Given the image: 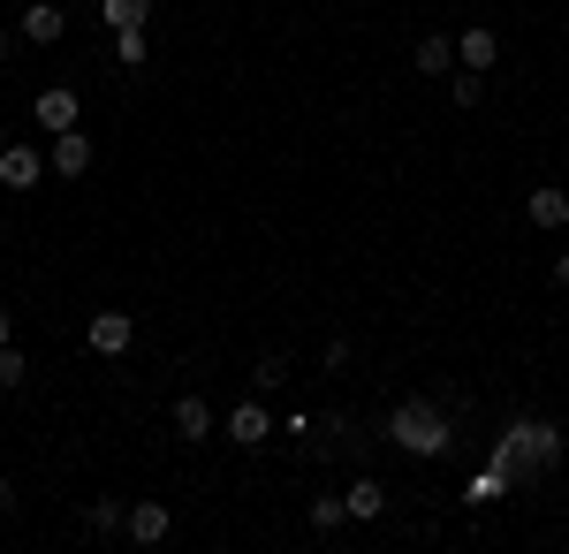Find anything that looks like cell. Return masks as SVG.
Returning <instances> with one entry per match:
<instances>
[{
  "instance_id": "6da1fadb",
  "label": "cell",
  "mask_w": 569,
  "mask_h": 554,
  "mask_svg": "<svg viewBox=\"0 0 569 554\" xmlns=\"http://www.w3.org/2000/svg\"><path fill=\"white\" fill-rule=\"evenodd\" d=\"M388 441L402 456H448V418H440L433 395H410V403H395L388 410Z\"/></svg>"
},
{
  "instance_id": "7a4b0ae2",
  "label": "cell",
  "mask_w": 569,
  "mask_h": 554,
  "mask_svg": "<svg viewBox=\"0 0 569 554\" xmlns=\"http://www.w3.org/2000/svg\"><path fill=\"white\" fill-rule=\"evenodd\" d=\"M531 433H539L531 410H517V418L501 426V441H493V471H501V478H539V464H531Z\"/></svg>"
},
{
  "instance_id": "3957f363",
  "label": "cell",
  "mask_w": 569,
  "mask_h": 554,
  "mask_svg": "<svg viewBox=\"0 0 569 554\" xmlns=\"http://www.w3.org/2000/svg\"><path fill=\"white\" fill-rule=\"evenodd\" d=\"M39 122L53 129V137H61V129H77V122H84V99H77V91H69V85L39 91Z\"/></svg>"
},
{
  "instance_id": "277c9868",
  "label": "cell",
  "mask_w": 569,
  "mask_h": 554,
  "mask_svg": "<svg viewBox=\"0 0 569 554\" xmlns=\"http://www.w3.org/2000/svg\"><path fill=\"white\" fill-rule=\"evenodd\" d=\"M525 220H531V228H569V190H562V182H539L531 206H525Z\"/></svg>"
},
{
  "instance_id": "5b68a950",
  "label": "cell",
  "mask_w": 569,
  "mask_h": 554,
  "mask_svg": "<svg viewBox=\"0 0 569 554\" xmlns=\"http://www.w3.org/2000/svg\"><path fill=\"white\" fill-rule=\"evenodd\" d=\"M46 168H53V175H84L91 168V137H84V129H61L53 152H46Z\"/></svg>"
},
{
  "instance_id": "8992f818",
  "label": "cell",
  "mask_w": 569,
  "mask_h": 554,
  "mask_svg": "<svg viewBox=\"0 0 569 554\" xmlns=\"http://www.w3.org/2000/svg\"><path fill=\"white\" fill-rule=\"evenodd\" d=\"M130 335H137V327L122 319V311H99V319L84 327V342L99 349V357H122V349H130Z\"/></svg>"
},
{
  "instance_id": "52a82bcc",
  "label": "cell",
  "mask_w": 569,
  "mask_h": 554,
  "mask_svg": "<svg viewBox=\"0 0 569 554\" xmlns=\"http://www.w3.org/2000/svg\"><path fill=\"white\" fill-rule=\"evenodd\" d=\"M122 532H130L137 547H160V540L176 532V516L160 510V502H137V510H130V524H122Z\"/></svg>"
},
{
  "instance_id": "ba28073f",
  "label": "cell",
  "mask_w": 569,
  "mask_h": 554,
  "mask_svg": "<svg viewBox=\"0 0 569 554\" xmlns=\"http://www.w3.org/2000/svg\"><path fill=\"white\" fill-rule=\"evenodd\" d=\"M266 433H273V418H266V403H236V410H228V441H243V448H259Z\"/></svg>"
},
{
  "instance_id": "9c48e42d",
  "label": "cell",
  "mask_w": 569,
  "mask_h": 554,
  "mask_svg": "<svg viewBox=\"0 0 569 554\" xmlns=\"http://www.w3.org/2000/svg\"><path fill=\"white\" fill-rule=\"evenodd\" d=\"M39 175H46L39 152H23V145H8V152H0V182H8V190H31Z\"/></svg>"
},
{
  "instance_id": "30bf717a",
  "label": "cell",
  "mask_w": 569,
  "mask_h": 554,
  "mask_svg": "<svg viewBox=\"0 0 569 554\" xmlns=\"http://www.w3.org/2000/svg\"><path fill=\"white\" fill-rule=\"evenodd\" d=\"M456 61H463V69H493V61H501V39H493V31H456Z\"/></svg>"
},
{
  "instance_id": "8fae6325",
  "label": "cell",
  "mask_w": 569,
  "mask_h": 554,
  "mask_svg": "<svg viewBox=\"0 0 569 554\" xmlns=\"http://www.w3.org/2000/svg\"><path fill=\"white\" fill-rule=\"evenodd\" d=\"M410 61H418V69H426V77H448V61H456V31H426V39H418V53H410Z\"/></svg>"
},
{
  "instance_id": "7c38bea8",
  "label": "cell",
  "mask_w": 569,
  "mask_h": 554,
  "mask_svg": "<svg viewBox=\"0 0 569 554\" xmlns=\"http://www.w3.org/2000/svg\"><path fill=\"white\" fill-rule=\"evenodd\" d=\"M176 433H182V441H206V433H213V410H206V395H176Z\"/></svg>"
},
{
  "instance_id": "4fadbf2b",
  "label": "cell",
  "mask_w": 569,
  "mask_h": 554,
  "mask_svg": "<svg viewBox=\"0 0 569 554\" xmlns=\"http://www.w3.org/2000/svg\"><path fill=\"white\" fill-rule=\"evenodd\" d=\"M23 39H31V46H53V39H61V8H53V0L23 8Z\"/></svg>"
},
{
  "instance_id": "5bb4252c",
  "label": "cell",
  "mask_w": 569,
  "mask_h": 554,
  "mask_svg": "<svg viewBox=\"0 0 569 554\" xmlns=\"http://www.w3.org/2000/svg\"><path fill=\"white\" fill-rule=\"evenodd\" d=\"M531 464L539 471L562 464V426H555V418H539V433H531Z\"/></svg>"
},
{
  "instance_id": "9a60e30c",
  "label": "cell",
  "mask_w": 569,
  "mask_h": 554,
  "mask_svg": "<svg viewBox=\"0 0 569 554\" xmlns=\"http://www.w3.org/2000/svg\"><path fill=\"white\" fill-rule=\"evenodd\" d=\"M99 8H107L114 31H144V16H152V0H99Z\"/></svg>"
},
{
  "instance_id": "2e32d148",
  "label": "cell",
  "mask_w": 569,
  "mask_h": 554,
  "mask_svg": "<svg viewBox=\"0 0 569 554\" xmlns=\"http://www.w3.org/2000/svg\"><path fill=\"white\" fill-rule=\"evenodd\" d=\"M342 502H350V516H380V510H388V494H380V478H357V486L342 494Z\"/></svg>"
},
{
  "instance_id": "e0dca14e",
  "label": "cell",
  "mask_w": 569,
  "mask_h": 554,
  "mask_svg": "<svg viewBox=\"0 0 569 554\" xmlns=\"http://www.w3.org/2000/svg\"><path fill=\"white\" fill-rule=\"evenodd\" d=\"M122 524H130V510H122V502H107V494L84 510V532H122Z\"/></svg>"
},
{
  "instance_id": "ac0fdd59",
  "label": "cell",
  "mask_w": 569,
  "mask_h": 554,
  "mask_svg": "<svg viewBox=\"0 0 569 554\" xmlns=\"http://www.w3.org/2000/svg\"><path fill=\"white\" fill-rule=\"evenodd\" d=\"M448 99H456V107H479V99H486V69H456Z\"/></svg>"
},
{
  "instance_id": "d6986e66",
  "label": "cell",
  "mask_w": 569,
  "mask_h": 554,
  "mask_svg": "<svg viewBox=\"0 0 569 554\" xmlns=\"http://www.w3.org/2000/svg\"><path fill=\"white\" fill-rule=\"evenodd\" d=\"M311 524H319V532L350 524V502H342V494H319V502H311Z\"/></svg>"
},
{
  "instance_id": "ffe728a7",
  "label": "cell",
  "mask_w": 569,
  "mask_h": 554,
  "mask_svg": "<svg viewBox=\"0 0 569 554\" xmlns=\"http://www.w3.org/2000/svg\"><path fill=\"white\" fill-rule=\"evenodd\" d=\"M23 373H31V365H23V349L8 342V349H0V395H16V387H23Z\"/></svg>"
},
{
  "instance_id": "44dd1931",
  "label": "cell",
  "mask_w": 569,
  "mask_h": 554,
  "mask_svg": "<svg viewBox=\"0 0 569 554\" xmlns=\"http://www.w3.org/2000/svg\"><path fill=\"white\" fill-rule=\"evenodd\" d=\"M281 380H289V357H259V373H251V387H259V395H273Z\"/></svg>"
},
{
  "instance_id": "7402d4cb",
  "label": "cell",
  "mask_w": 569,
  "mask_h": 554,
  "mask_svg": "<svg viewBox=\"0 0 569 554\" xmlns=\"http://www.w3.org/2000/svg\"><path fill=\"white\" fill-rule=\"evenodd\" d=\"M114 61L137 69V61H144V31H114Z\"/></svg>"
},
{
  "instance_id": "603a6c76",
  "label": "cell",
  "mask_w": 569,
  "mask_h": 554,
  "mask_svg": "<svg viewBox=\"0 0 569 554\" xmlns=\"http://www.w3.org/2000/svg\"><path fill=\"white\" fill-rule=\"evenodd\" d=\"M8 510H16V486H8V478H0V516H8Z\"/></svg>"
},
{
  "instance_id": "cb8c5ba5",
  "label": "cell",
  "mask_w": 569,
  "mask_h": 554,
  "mask_svg": "<svg viewBox=\"0 0 569 554\" xmlns=\"http://www.w3.org/2000/svg\"><path fill=\"white\" fill-rule=\"evenodd\" d=\"M8 342H16V319H8V311H0V349H8Z\"/></svg>"
},
{
  "instance_id": "d4e9b609",
  "label": "cell",
  "mask_w": 569,
  "mask_h": 554,
  "mask_svg": "<svg viewBox=\"0 0 569 554\" xmlns=\"http://www.w3.org/2000/svg\"><path fill=\"white\" fill-rule=\"evenodd\" d=\"M555 281H562V289H569V251H562V258H555Z\"/></svg>"
},
{
  "instance_id": "484cf974",
  "label": "cell",
  "mask_w": 569,
  "mask_h": 554,
  "mask_svg": "<svg viewBox=\"0 0 569 554\" xmlns=\"http://www.w3.org/2000/svg\"><path fill=\"white\" fill-rule=\"evenodd\" d=\"M0 53H8V31H0Z\"/></svg>"
}]
</instances>
